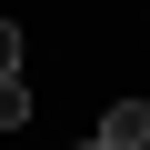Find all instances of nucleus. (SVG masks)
<instances>
[{
	"label": "nucleus",
	"instance_id": "f257e3e1",
	"mask_svg": "<svg viewBox=\"0 0 150 150\" xmlns=\"http://www.w3.org/2000/svg\"><path fill=\"white\" fill-rule=\"evenodd\" d=\"M100 150H150V100H110L100 110Z\"/></svg>",
	"mask_w": 150,
	"mask_h": 150
},
{
	"label": "nucleus",
	"instance_id": "f03ea898",
	"mask_svg": "<svg viewBox=\"0 0 150 150\" xmlns=\"http://www.w3.org/2000/svg\"><path fill=\"white\" fill-rule=\"evenodd\" d=\"M30 120V80H0V130H20Z\"/></svg>",
	"mask_w": 150,
	"mask_h": 150
},
{
	"label": "nucleus",
	"instance_id": "7ed1b4c3",
	"mask_svg": "<svg viewBox=\"0 0 150 150\" xmlns=\"http://www.w3.org/2000/svg\"><path fill=\"white\" fill-rule=\"evenodd\" d=\"M0 80H20V20H0Z\"/></svg>",
	"mask_w": 150,
	"mask_h": 150
},
{
	"label": "nucleus",
	"instance_id": "20e7f679",
	"mask_svg": "<svg viewBox=\"0 0 150 150\" xmlns=\"http://www.w3.org/2000/svg\"><path fill=\"white\" fill-rule=\"evenodd\" d=\"M80 150H100V140H80Z\"/></svg>",
	"mask_w": 150,
	"mask_h": 150
}]
</instances>
